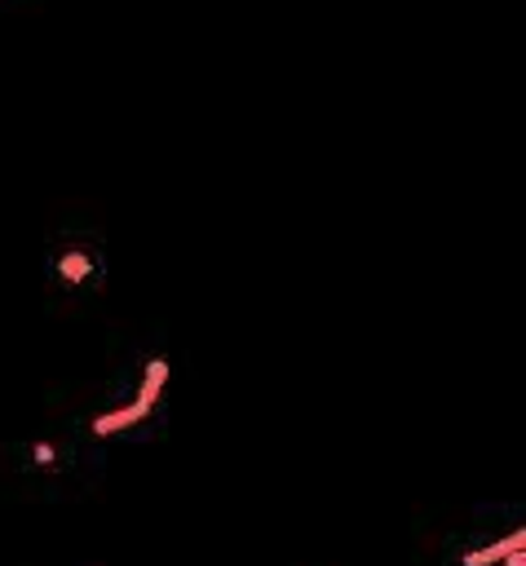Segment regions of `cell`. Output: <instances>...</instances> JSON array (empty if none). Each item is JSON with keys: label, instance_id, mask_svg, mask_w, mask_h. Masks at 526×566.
<instances>
[{"label": "cell", "instance_id": "obj_1", "mask_svg": "<svg viewBox=\"0 0 526 566\" xmlns=\"http://www.w3.org/2000/svg\"><path fill=\"white\" fill-rule=\"evenodd\" d=\"M526 544V531H513L508 539H499V544H486V548H477V553H464V566H491V562H504V553H513V548H522Z\"/></svg>", "mask_w": 526, "mask_h": 566}, {"label": "cell", "instance_id": "obj_2", "mask_svg": "<svg viewBox=\"0 0 526 566\" xmlns=\"http://www.w3.org/2000/svg\"><path fill=\"white\" fill-rule=\"evenodd\" d=\"M146 416V407L141 402H133V407H124V411H106V416H97L93 420V433H115V429H128V424H137Z\"/></svg>", "mask_w": 526, "mask_h": 566}, {"label": "cell", "instance_id": "obj_3", "mask_svg": "<svg viewBox=\"0 0 526 566\" xmlns=\"http://www.w3.org/2000/svg\"><path fill=\"white\" fill-rule=\"evenodd\" d=\"M164 380H168V363H164V358H155V363H150V371H146V380H141V398H137L146 411H150V402L159 398V385H164Z\"/></svg>", "mask_w": 526, "mask_h": 566}, {"label": "cell", "instance_id": "obj_4", "mask_svg": "<svg viewBox=\"0 0 526 566\" xmlns=\"http://www.w3.org/2000/svg\"><path fill=\"white\" fill-rule=\"evenodd\" d=\"M57 270H62V279H84V274L93 270V261H88L84 252H66V256L57 261Z\"/></svg>", "mask_w": 526, "mask_h": 566}, {"label": "cell", "instance_id": "obj_5", "mask_svg": "<svg viewBox=\"0 0 526 566\" xmlns=\"http://www.w3.org/2000/svg\"><path fill=\"white\" fill-rule=\"evenodd\" d=\"M504 566H526V557H522V548H513V553H504Z\"/></svg>", "mask_w": 526, "mask_h": 566}, {"label": "cell", "instance_id": "obj_6", "mask_svg": "<svg viewBox=\"0 0 526 566\" xmlns=\"http://www.w3.org/2000/svg\"><path fill=\"white\" fill-rule=\"evenodd\" d=\"M35 460L40 464H53V447H35Z\"/></svg>", "mask_w": 526, "mask_h": 566}]
</instances>
